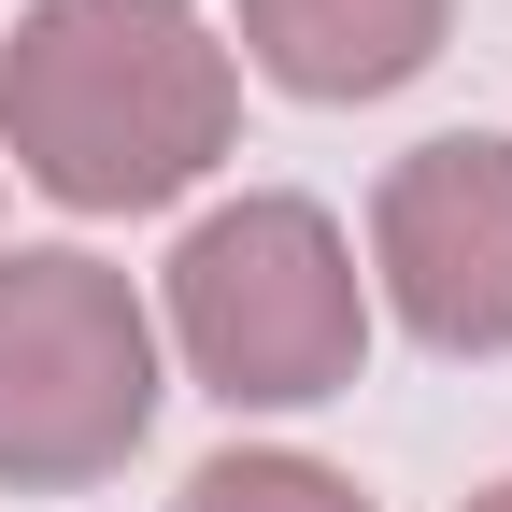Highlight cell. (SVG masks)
<instances>
[{"instance_id": "cell-1", "label": "cell", "mask_w": 512, "mask_h": 512, "mask_svg": "<svg viewBox=\"0 0 512 512\" xmlns=\"http://www.w3.org/2000/svg\"><path fill=\"white\" fill-rule=\"evenodd\" d=\"M242 128V57L200 0H29L0 43V157L57 214H157Z\"/></svg>"}, {"instance_id": "cell-4", "label": "cell", "mask_w": 512, "mask_h": 512, "mask_svg": "<svg viewBox=\"0 0 512 512\" xmlns=\"http://www.w3.org/2000/svg\"><path fill=\"white\" fill-rule=\"evenodd\" d=\"M370 285L427 356H512V143L441 128L370 185Z\"/></svg>"}, {"instance_id": "cell-6", "label": "cell", "mask_w": 512, "mask_h": 512, "mask_svg": "<svg viewBox=\"0 0 512 512\" xmlns=\"http://www.w3.org/2000/svg\"><path fill=\"white\" fill-rule=\"evenodd\" d=\"M171 512H370L328 456H285V441H228V456H200L185 470V498Z\"/></svg>"}, {"instance_id": "cell-7", "label": "cell", "mask_w": 512, "mask_h": 512, "mask_svg": "<svg viewBox=\"0 0 512 512\" xmlns=\"http://www.w3.org/2000/svg\"><path fill=\"white\" fill-rule=\"evenodd\" d=\"M456 512H512V470H498V484H484V498H456Z\"/></svg>"}, {"instance_id": "cell-2", "label": "cell", "mask_w": 512, "mask_h": 512, "mask_svg": "<svg viewBox=\"0 0 512 512\" xmlns=\"http://www.w3.org/2000/svg\"><path fill=\"white\" fill-rule=\"evenodd\" d=\"M171 356L228 413H313L370 370V271L328 200L299 185H242L171 242Z\"/></svg>"}, {"instance_id": "cell-5", "label": "cell", "mask_w": 512, "mask_h": 512, "mask_svg": "<svg viewBox=\"0 0 512 512\" xmlns=\"http://www.w3.org/2000/svg\"><path fill=\"white\" fill-rule=\"evenodd\" d=\"M242 15V72H271L285 100H399L441 43H456V0H228Z\"/></svg>"}, {"instance_id": "cell-3", "label": "cell", "mask_w": 512, "mask_h": 512, "mask_svg": "<svg viewBox=\"0 0 512 512\" xmlns=\"http://www.w3.org/2000/svg\"><path fill=\"white\" fill-rule=\"evenodd\" d=\"M157 427V313L143 285L86 242H15L0 256V484L72 498L114 484Z\"/></svg>"}]
</instances>
